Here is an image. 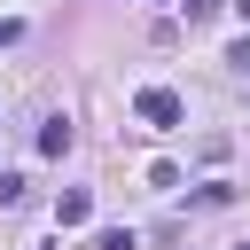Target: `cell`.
<instances>
[{
  "instance_id": "6da1fadb",
  "label": "cell",
  "mask_w": 250,
  "mask_h": 250,
  "mask_svg": "<svg viewBox=\"0 0 250 250\" xmlns=\"http://www.w3.org/2000/svg\"><path fill=\"white\" fill-rule=\"evenodd\" d=\"M133 117H141L148 133H172V125H188V102H180L172 86H141V94H133Z\"/></svg>"
},
{
  "instance_id": "7a4b0ae2",
  "label": "cell",
  "mask_w": 250,
  "mask_h": 250,
  "mask_svg": "<svg viewBox=\"0 0 250 250\" xmlns=\"http://www.w3.org/2000/svg\"><path fill=\"white\" fill-rule=\"evenodd\" d=\"M86 219H94V195H86V188H70V195L55 203V227H86Z\"/></svg>"
},
{
  "instance_id": "3957f363",
  "label": "cell",
  "mask_w": 250,
  "mask_h": 250,
  "mask_svg": "<svg viewBox=\"0 0 250 250\" xmlns=\"http://www.w3.org/2000/svg\"><path fill=\"white\" fill-rule=\"evenodd\" d=\"M39 148L62 156V148H70V117H47V125H39Z\"/></svg>"
},
{
  "instance_id": "277c9868",
  "label": "cell",
  "mask_w": 250,
  "mask_h": 250,
  "mask_svg": "<svg viewBox=\"0 0 250 250\" xmlns=\"http://www.w3.org/2000/svg\"><path fill=\"white\" fill-rule=\"evenodd\" d=\"M94 250H141V242H133V227H109V234H102Z\"/></svg>"
},
{
  "instance_id": "5b68a950",
  "label": "cell",
  "mask_w": 250,
  "mask_h": 250,
  "mask_svg": "<svg viewBox=\"0 0 250 250\" xmlns=\"http://www.w3.org/2000/svg\"><path fill=\"white\" fill-rule=\"evenodd\" d=\"M227 62H234V70H250V39H234V55H227Z\"/></svg>"
},
{
  "instance_id": "8992f818",
  "label": "cell",
  "mask_w": 250,
  "mask_h": 250,
  "mask_svg": "<svg viewBox=\"0 0 250 250\" xmlns=\"http://www.w3.org/2000/svg\"><path fill=\"white\" fill-rule=\"evenodd\" d=\"M211 8H219V0H188V16H211Z\"/></svg>"
},
{
  "instance_id": "52a82bcc",
  "label": "cell",
  "mask_w": 250,
  "mask_h": 250,
  "mask_svg": "<svg viewBox=\"0 0 250 250\" xmlns=\"http://www.w3.org/2000/svg\"><path fill=\"white\" fill-rule=\"evenodd\" d=\"M234 16H242V23H250V0H234Z\"/></svg>"
},
{
  "instance_id": "ba28073f",
  "label": "cell",
  "mask_w": 250,
  "mask_h": 250,
  "mask_svg": "<svg viewBox=\"0 0 250 250\" xmlns=\"http://www.w3.org/2000/svg\"><path fill=\"white\" fill-rule=\"evenodd\" d=\"M242 250H250V242H242Z\"/></svg>"
}]
</instances>
